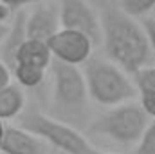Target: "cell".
<instances>
[{
	"mask_svg": "<svg viewBox=\"0 0 155 154\" xmlns=\"http://www.w3.org/2000/svg\"><path fill=\"white\" fill-rule=\"evenodd\" d=\"M97 154H114V152H97Z\"/></svg>",
	"mask_w": 155,
	"mask_h": 154,
	"instance_id": "cell-24",
	"label": "cell"
},
{
	"mask_svg": "<svg viewBox=\"0 0 155 154\" xmlns=\"http://www.w3.org/2000/svg\"><path fill=\"white\" fill-rule=\"evenodd\" d=\"M121 7L128 15L135 18H143L155 11V0H121Z\"/></svg>",
	"mask_w": 155,
	"mask_h": 154,
	"instance_id": "cell-14",
	"label": "cell"
},
{
	"mask_svg": "<svg viewBox=\"0 0 155 154\" xmlns=\"http://www.w3.org/2000/svg\"><path fill=\"white\" fill-rule=\"evenodd\" d=\"M101 42L108 58L132 76L148 65L152 56L141 20L123 7H108L101 13Z\"/></svg>",
	"mask_w": 155,
	"mask_h": 154,
	"instance_id": "cell-1",
	"label": "cell"
},
{
	"mask_svg": "<svg viewBox=\"0 0 155 154\" xmlns=\"http://www.w3.org/2000/svg\"><path fill=\"white\" fill-rule=\"evenodd\" d=\"M9 26H5V24H0V45L4 44V40H5V37L9 35Z\"/></svg>",
	"mask_w": 155,
	"mask_h": 154,
	"instance_id": "cell-20",
	"label": "cell"
},
{
	"mask_svg": "<svg viewBox=\"0 0 155 154\" xmlns=\"http://www.w3.org/2000/svg\"><path fill=\"white\" fill-rule=\"evenodd\" d=\"M24 107H25V94L22 85L9 83L4 89H0V118L4 121L18 118Z\"/></svg>",
	"mask_w": 155,
	"mask_h": 154,
	"instance_id": "cell-11",
	"label": "cell"
},
{
	"mask_svg": "<svg viewBox=\"0 0 155 154\" xmlns=\"http://www.w3.org/2000/svg\"><path fill=\"white\" fill-rule=\"evenodd\" d=\"M5 127H7L5 121L0 118V145H2V140H4V136H5Z\"/></svg>",
	"mask_w": 155,
	"mask_h": 154,
	"instance_id": "cell-23",
	"label": "cell"
},
{
	"mask_svg": "<svg viewBox=\"0 0 155 154\" xmlns=\"http://www.w3.org/2000/svg\"><path fill=\"white\" fill-rule=\"evenodd\" d=\"M150 120L152 116L144 111L141 102H124L97 116L90 123V131L123 147H134L148 127Z\"/></svg>",
	"mask_w": 155,
	"mask_h": 154,
	"instance_id": "cell-3",
	"label": "cell"
},
{
	"mask_svg": "<svg viewBox=\"0 0 155 154\" xmlns=\"http://www.w3.org/2000/svg\"><path fill=\"white\" fill-rule=\"evenodd\" d=\"M11 76H13V69L4 60H0V89L11 83Z\"/></svg>",
	"mask_w": 155,
	"mask_h": 154,
	"instance_id": "cell-17",
	"label": "cell"
},
{
	"mask_svg": "<svg viewBox=\"0 0 155 154\" xmlns=\"http://www.w3.org/2000/svg\"><path fill=\"white\" fill-rule=\"evenodd\" d=\"M20 127L35 132L60 154H97L96 147L69 123L41 113H27L20 118Z\"/></svg>",
	"mask_w": 155,
	"mask_h": 154,
	"instance_id": "cell-4",
	"label": "cell"
},
{
	"mask_svg": "<svg viewBox=\"0 0 155 154\" xmlns=\"http://www.w3.org/2000/svg\"><path fill=\"white\" fill-rule=\"evenodd\" d=\"M52 58L63 64L71 65H83L92 58V51L96 42L90 38L87 33L78 29H58L51 38L47 40Z\"/></svg>",
	"mask_w": 155,
	"mask_h": 154,
	"instance_id": "cell-6",
	"label": "cell"
},
{
	"mask_svg": "<svg viewBox=\"0 0 155 154\" xmlns=\"http://www.w3.org/2000/svg\"><path fill=\"white\" fill-rule=\"evenodd\" d=\"M43 2H56V0H20V7H24V5H35V4H43Z\"/></svg>",
	"mask_w": 155,
	"mask_h": 154,
	"instance_id": "cell-21",
	"label": "cell"
},
{
	"mask_svg": "<svg viewBox=\"0 0 155 154\" xmlns=\"http://www.w3.org/2000/svg\"><path fill=\"white\" fill-rule=\"evenodd\" d=\"M135 154H155V118L150 120L148 127L135 143Z\"/></svg>",
	"mask_w": 155,
	"mask_h": 154,
	"instance_id": "cell-15",
	"label": "cell"
},
{
	"mask_svg": "<svg viewBox=\"0 0 155 154\" xmlns=\"http://www.w3.org/2000/svg\"><path fill=\"white\" fill-rule=\"evenodd\" d=\"M2 154H49V145L35 132L20 127L7 125L5 136L0 145Z\"/></svg>",
	"mask_w": 155,
	"mask_h": 154,
	"instance_id": "cell-9",
	"label": "cell"
},
{
	"mask_svg": "<svg viewBox=\"0 0 155 154\" xmlns=\"http://www.w3.org/2000/svg\"><path fill=\"white\" fill-rule=\"evenodd\" d=\"M88 98L103 107L132 102L139 93L130 75L112 60L90 58L83 64Z\"/></svg>",
	"mask_w": 155,
	"mask_h": 154,
	"instance_id": "cell-2",
	"label": "cell"
},
{
	"mask_svg": "<svg viewBox=\"0 0 155 154\" xmlns=\"http://www.w3.org/2000/svg\"><path fill=\"white\" fill-rule=\"evenodd\" d=\"M45 71L38 65H29V64H15L13 65V76L16 78V83L22 85L24 89H35L40 87L45 80Z\"/></svg>",
	"mask_w": 155,
	"mask_h": 154,
	"instance_id": "cell-12",
	"label": "cell"
},
{
	"mask_svg": "<svg viewBox=\"0 0 155 154\" xmlns=\"http://www.w3.org/2000/svg\"><path fill=\"white\" fill-rule=\"evenodd\" d=\"M0 2H2V0H0Z\"/></svg>",
	"mask_w": 155,
	"mask_h": 154,
	"instance_id": "cell-25",
	"label": "cell"
},
{
	"mask_svg": "<svg viewBox=\"0 0 155 154\" xmlns=\"http://www.w3.org/2000/svg\"><path fill=\"white\" fill-rule=\"evenodd\" d=\"M134 83L137 87L139 98L143 96H155V67L144 65L134 75Z\"/></svg>",
	"mask_w": 155,
	"mask_h": 154,
	"instance_id": "cell-13",
	"label": "cell"
},
{
	"mask_svg": "<svg viewBox=\"0 0 155 154\" xmlns=\"http://www.w3.org/2000/svg\"><path fill=\"white\" fill-rule=\"evenodd\" d=\"M58 29H61L58 0L31 5V11L25 15V37L27 38H38L47 42Z\"/></svg>",
	"mask_w": 155,
	"mask_h": 154,
	"instance_id": "cell-8",
	"label": "cell"
},
{
	"mask_svg": "<svg viewBox=\"0 0 155 154\" xmlns=\"http://www.w3.org/2000/svg\"><path fill=\"white\" fill-rule=\"evenodd\" d=\"M61 27L87 33L96 44L101 42V15L88 0H58Z\"/></svg>",
	"mask_w": 155,
	"mask_h": 154,
	"instance_id": "cell-7",
	"label": "cell"
},
{
	"mask_svg": "<svg viewBox=\"0 0 155 154\" xmlns=\"http://www.w3.org/2000/svg\"><path fill=\"white\" fill-rule=\"evenodd\" d=\"M4 4H7L13 11H16V9H20V0H2Z\"/></svg>",
	"mask_w": 155,
	"mask_h": 154,
	"instance_id": "cell-22",
	"label": "cell"
},
{
	"mask_svg": "<svg viewBox=\"0 0 155 154\" xmlns=\"http://www.w3.org/2000/svg\"><path fill=\"white\" fill-rule=\"evenodd\" d=\"M52 53L51 47L45 40L38 38H25L22 40L15 51L13 56V65L15 64H29V65H38V67H51L52 64Z\"/></svg>",
	"mask_w": 155,
	"mask_h": 154,
	"instance_id": "cell-10",
	"label": "cell"
},
{
	"mask_svg": "<svg viewBox=\"0 0 155 154\" xmlns=\"http://www.w3.org/2000/svg\"><path fill=\"white\" fill-rule=\"evenodd\" d=\"M139 20H141V24H143V29H144V33H146V38L150 42L152 53L155 54V11L150 13V15H146V16H143V18H139Z\"/></svg>",
	"mask_w": 155,
	"mask_h": 154,
	"instance_id": "cell-16",
	"label": "cell"
},
{
	"mask_svg": "<svg viewBox=\"0 0 155 154\" xmlns=\"http://www.w3.org/2000/svg\"><path fill=\"white\" fill-rule=\"evenodd\" d=\"M141 105L144 107V111L152 118H155V96H143L141 98Z\"/></svg>",
	"mask_w": 155,
	"mask_h": 154,
	"instance_id": "cell-18",
	"label": "cell"
},
{
	"mask_svg": "<svg viewBox=\"0 0 155 154\" xmlns=\"http://www.w3.org/2000/svg\"><path fill=\"white\" fill-rule=\"evenodd\" d=\"M11 13H13V9H11L7 4L0 2V24H5V20L11 16Z\"/></svg>",
	"mask_w": 155,
	"mask_h": 154,
	"instance_id": "cell-19",
	"label": "cell"
},
{
	"mask_svg": "<svg viewBox=\"0 0 155 154\" xmlns=\"http://www.w3.org/2000/svg\"><path fill=\"white\" fill-rule=\"evenodd\" d=\"M52 96L54 103L65 113H79L88 100V89L79 65L52 60Z\"/></svg>",
	"mask_w": 155,
	"mask_h": 154,
	"instance_id": "cell-5",
	"label": "cell"
}]
</instances>
